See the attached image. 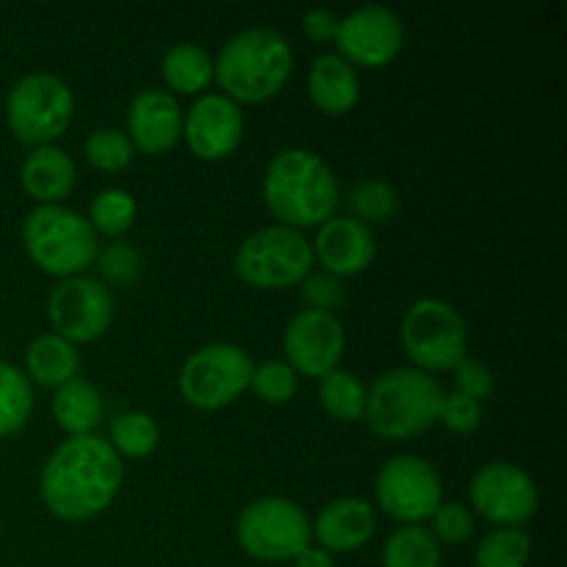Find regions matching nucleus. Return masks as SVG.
Instances as JSON below:
<instances>
[{
	"label": "nucleus",
	"mask_w": 567,
	"mask_h": 567,
	"mask_svg": "<svg viewBox=\"0 0 567 567\" xmlns=\"http://www.w3.org/2000/svg\"><path fill=\"white\" fill-rule=\"evenodd\" d=\"M125 482V463L105 437H66L39 471V498L53 518L83 524L116 502Z\"/></svg>",
	"instance_id": "1"
},
{
	"label": "nucleus",
	"mask_w": 567,
	"mask_h": 567,
	"mask_svg": "<svg viewBox=\"0 0 567 567\" xmlns=\"http://www.w3.org/2000/svg\"><path fill=\"white\" fill-rule=\"evenodd\" d=\"M264 203L277 225L299 233L316 230L338 214L341 183L319 153L288 147L266 164Z\"/></svg>",
	"instance_id": "2"
},
{
	"label": "nucleus",
	"mask_w": 567,
	"mask_h": 567,
	"mask_svg": "<svg viewBox=\"0 0 567 567\" xmlns=\"http://www.w3.org/2000/svg\"><path fill=\"white\" fill-rule=\"evenodd\" d=\"M293 72V48L275 28H247L221 44L214 81L236 105L269 103Z\"/></svg>",
	"instance_id": "3"
},
{
	"label": "nucleus",
	"mask_w": 567,
	"mask_h": 567,
	"mask_svg": "<svg viewBox=\"0 0 567 567\" xmlns=\"http://www.w3.org/2000/svg\"><path fill=\"white\" fill-rule=\"evenodd\" d=\"M443 393L435 377L413 365L388 369L369 385L363 424L382 441L419 437L437 424Z\"/></svg>",
	"instance_id": "4"
},
{
	"label": "nucleus",
	"mask_w": 567,
	"mask_h": 567,
	"mask_svg": "<svg viewBox=\"0 0 567 567\" xmlns=\"http://www.w3.org/2000/svg\"><path fill=\"white\" fill-rule=\"evenodd\" d=\"M22 247L39 271L70 280L94 269L103 244L78 210L66 205H33L22 221Z\"/></svg>",
	"instance_id": "5"
},
{
	"label": "nucleus",
	"mask_w": 567,
	"mask_h": 567,
	"mask_svg": "<svg viewBox=\"0 0 567 567\" xmlns=\"http://www.w3.org/2000/svg\"><path fill=\"white\" fill-rule=\"evenodd\" d=\"M399 338L410 365L424 374H446L468 358V324L446 299L424 297L410 305Z\"/></svg>",
	"instance_id": "6"
},
{
	"label": "nucleus",
	"mask_w": 567,
	"mask_h": 567,
	"mask_svg": "<svg viewBox=\"0 0 567 567\" xmlns=\"http://www.w3.org/2000/svg\"><path fill=\"white\" fill-rule=\"evenodd\" d=\"M75 116V94L53 72H28L6 94V127L28 147L55 144Z\"/></svg>",
	"instance_id": "7"
},
{
	"label": "nucleus",
	"mask_w": 567,
	"mask_h": 567,
	"mask_svg": "<svg viewBox=\"0 0 567 567\" xmlns=\"http://www.w3.org/2000/svg\"><path fill=\"white\" fill-rule=\"evenodd\" d=\"M238 280L258 291L297 288L316 269L313 249L305 233L282 225L260 227L249 233L233 258Z\"/></svg>",
	"instance_id": "8"
},
{
	"label": "nucleus",
	"mask_w": 567,
	"mask_h": 567,
	"mask_svg": "<svg viewBox=\"0 0 567 567\" xmlns=\"http://www.w3.org/2000/svg\"><path fill=\"white\" fill-rule=\"evenodd\" d=\"M255 360L238 343L214 341L194 349L181 365L177 391L183 402L203 413H216L236 404L249 391Z\"/></svg>",
	"instance_id": "9"
},
{
	"label": "nucleus",
	"mask_w": 567,
	"mask_h": 567,
	"mask_svg": "<svg viewBox=\"0 0 567 567\" xmlns=\"http://www.w3.org/2000/svg\"><path fill=\"white\" fill-rule=\"evenodd\" d=\"M236 543L258 563H293L313 543L310 518L293 498H255L238 513Z\"/></svg>",
	"instance_id": "10"
},
{
	"label": "nucleus",
	"mask_w": 567,
	"mask_h": 567,
	"mask_svg": "<svg viewBox=\"0 0 567 567\" xmlns=\"http://www.w3.org/2000/svg\"><path fill=\"white\" fill-rule=\"evenodd\" d=\"M374 502L399 526H424L443 504L441 471L419 454H396L377 471Z\"/></svg>",
	"instance_id": "11"
},
{
	"label": "nucleus",
	"mask_w": 567,
	"mask_h": 567,
	"mask_svg": "<svg viewBox=\"0 0 567 567\" xmlns=\"http://www.w3.org/2000/svg\"><path fill=\"white\" fill-rule=\"evenodd\" d=\"M468 502L493 529H524L540 509V491L520 465L496 460L471 476Z\"/></svg>",
	"instance_id": "12"
},
{
	"label": "nucleus",
	"mask_w": 567,
	"mask_h": 567,
	"mask_svg": "<svg viewBox=\"0 0 567 567\" xmlns=\"http://www.w3.org/2000/svg\"><path fill=\"white\" fill-rule=\"evenodd\" d=\"M48 321L50 332L75 347L100 341L114 321L111 288L89 275L59 280L48 297Z\"/></svg>",
	"instance_id": "13"
},
{
	"label": "nucleus",
	"mask_w": 567,
	"mask_h": 567,
	"mask_svg": "<svg viewBox=\"0 0 567 567\" xmlns=\"http://www.w3.org/2000/svg\"><path fill=\"white\" fill-rule=\"evenodd\" d=\"M336 53L354 70H382L393 64L404 48V22L388 6H360L341 17Z\"/></svg>",
	"instance_id": "14"
},
{
	"label": "nucleus",
	"mask_w": 567,
	"mask_h": 567,
	"mask_svg": "<svg viewBox=\"0 0 567 567\" xmlns=\"http://www.w3.org/2000/svg\"><path fill=\"white\" fill-rule=\"evenodd\" d=\"M347 352V330L336 313L299 310L282 332L286 363L308 380H321L330 371L341 369Z\"/></svg>",
	"instance_id": "15"
},
{
	"label": "nucleus",
	"mask_w": 567,
	"mask_h": 567,
	"mask_svg": "<svg viewBox=\"0 0 567 567\" xmlns=\"http://www.w3.org/2000/svg\"><path fill=\"white\" fill-rule=\"evenodd\" d=\"M244 122L241 105L233 103L221 92H205L192 103V109H183V142L192 150L194 158L227 161L241 147Z\"/></svg>",
	"instance_id": "16"
},
{
	"label": "nucleus",
	"mask_w": 567,
	"mask_h": 567,
	"mask_svg": "<svg viewBox=\"0 0 567 567\" xmlns=\"http://www.w3.org/2000/svg\"><path fill=\"white\" fill-rule=\"evenodd\" d=\"M313 264L338 280H349L363 271L377 258V236L369 225L352 219L347 214H336L324 225L316 227V238L310 241Z\"/></svg>",
	"instance_id": "17"
},
{
	"label": "nucleus",
	"mask_w": 567,
	"mask_h": 567,
	"mask_svg": "<svg viewBox=\"0 0 567 567\" xmlns=\"http://www.w3.org/2000/svg\"><path fill=\"white\" fill-rule=\"evenodd\" d=\"M125 136L142 155H164L183 142V105L166 89H142L125 114Z\"/></svg>",
	"instance_id": "18"
},
{
	"label": "nucleus",
	"mask_w": 567,
	"mask_h": 567,
	"mask_svg": "<svg viewBox=\"0 0 567 567\" xmlns=\"http://www.w3.org/2000/svg\"><path fill=\"white\" fill-rule=\"evenodd\" d=\"M377 532V509L374 504L358 496H343L324 504L313 520H310V535L313 543L324 551L352 554L360 551Z\"/></svg>",
	"instance_id": "19"
},
{
	"label": "nucleus",
	"mask_w": 567,
	"mask_h": 567,
	"mask_svg": "<svg viewBox=\"0 0 567 567\" xmlns=\"http://www.w3.org/2000/svg\"><path fill=\"white\" fill-rule=\"evenodd\" d=\"M22 192L37 205H61L78 183V166L59 144L33 147L20 166Z\"/></svg>",
	"instance_id": "20"
},
{
	"label": "nucleus",
	"mask_w": 567,
	"mask_h": 567,
	"mask_svg": "<svg viewBox=\"0 0 567 567\" xmlns=\"http://www.w3.org/2000/svg\"><path fill=\"white\" fill-rule=\"evenodd\" d=\"M308 97L321 114L343 116L358 109L360 75L352 64L332 53L316 55L308 70Z\"/></svg>",
	"instance_id": "21"
},
{
	"label": "nucleus",
	"mask_w": 567,
	"mask_h": 567,
	"mask_svg": "<svg viewBox=\"0 0 567 567\" xmlns=\"http://www.w3.org/2000/svg\"><path fill=\"white\" fill-rule=\"evenodd\" d=\"M50 413L66 437L94 435L105 413L103 393L86 377H75L55 388L53 399H50Z\"/></svg>",
	"instance_id": "22"
},
{
	"label": "nucleus",
	"mask_w": 567,
	"mask_h": 567,
	"mask_svg": "<svg viewBox=\"0 0 567 567\" xmlns=\"http://www.w3.org/2000/svg\"><path fill=\"white\" fill-rule=\"evenodd\" d=\"M25 377L31 385L55 391L64 382L81 377V349L55 332H42L25 349Z\"/></svg>",
	"instance_id": "23"
},
{
	"label": "nucleus",
	"mask_w": 567,
	"mask_h": 567,
	"mask_svg": "<svg viewBox=\"0 0 567 567\" xmlns=\"http://www.w3.org/2000/svg\"><path fill=\"white\" fill-rule=\"evenodd\" d=\"M161 78L169 94L203 97L214 83V55L197 42H177L161 59Z\"/></svg>",
	"instance_id": "24"
},
{
	"label": "nucleus",
	"mask_w": 567,
	"mask_h": 567,
	"mask_svg": "<svg viewBox=\"0 0 567 567\" xmlns=\"http://www.w3.org/2000/svg\"><path fill=\"white\" fill-rule=\"evenodd\" d=\"M369 385L354 371L336 369L319 380V404L332 421L358 424L365 415Z\"/></svg>",
	"instance_id": "25"
},
{
	"label": "nucleus",
	"mask_w": 567,
	"mask_h": 567,
	"mask_svg": "<svg viewBox=\"0 0 567 567\" xmlns=\"http://www.w3.org/2000/svg\"><path fill=\"white\" fill-rule=\"evenodd\" d=\"M443 546L426 526H396L382 546V567H441Z\"/></svg>",
	"instance_id": "26"
},
{
	"label": "nucleus",
	"mask_w": 567,
	"mask_h": 567,
	"mask_svg": "<svg viewBox=\"0 0 567 567\" xmlns=\"http://www.w3.org/2000/svg\"><path fill=\"white\" fill-rule=\"evenodd\" d=\"M109 446L114 449L116 457L125 460H144L158 449L161 426L158 421L142 410H127L120 413L109 426Z\"/></svg>",
	"instance_id": "27"
},
{
	"label": "nucleus",
	"mask_w": 567,
	"mask_h": 567,
	"mask_svg": "<svg viewBox=\"0 0 567 567\" xmlns=\"http://www.w3.org/2000/svg\"><path fill=\"white\" fill-rule=\"evenodd\" d=\"M138 216V203L131 192L125 188H103V192L94 194V199L89 203V216L86 221L92 225V230L97 233V238H111V241H120L125 233H131V227L136 225Z\"/></svg>",
	"instance_id": "28"
},
{
	"label": "nucleus",
	"mask_w": 567,
	"mask_h": 567,
	"mask_svg": "<svg viewBox=\"0 0 567 567\" xmlns=\"http://www.w3.org/2000/svg\"><path fill=\"white\" fill-rule=\"evenodd\" d=\"M33 415V385L25 371L0 363V441L25 430Z\"/></svg>",
	"instance_id": "29"
},
{
	"label": "nucleus",
	"mask_w": 567,
	"mask_h": 567,
	"mask_svg": "<svg viewBox=\"0 0 567 567\" xmlns=\"http://www.w3.org/2000/svg\"><path fill=\"white\" fill-rule=\"evenodd\" d=\"M347 208V216L374 230V225H385L399 214V192L382 177H363L349 188Z\"/></svg>",
	"instance_id": "30"
},
{
	"label": "nucleus",
	"mask_w": 567,
	"mask_h": 567,
	"mask_svg": "<svg viewBox=\"0 0 567 567\" xmlns=\"http://www.w3.org/2000/svg\"><path fill=\"white\" fill-rule=\"evenodd\" d=\"M532 559V537L526 529H493L474 551L476 567H526Z\"/></svg>",
	"instance_id": "31"
},
{
	"label": "nucleus",
	"mask_w": 567,
	"mask_h": 567,
	"mask_svg": "<svg viewBox=\"0 0 567 567\" xmlns=\"http://www.w3.org/2000/svg\"><path fill=\"white\" fill-rule=\"evenodd\" d=\"M83 155H86L89 166H94L97 172L116 175V172H125L133 164L136 150H133L131 138L120 127H97L83 142Z\"/></svg>",
	"instance_id": "32"
},
{
	"label": "nucleus",
	"mask_w": 567,
	"mask_h": 567,
	"mask_svg": "<svg viewBox=\"0 0 567 567\" xmlns=\"http://www.w3.org/2000/svg\"><path fill=\"white\" fill-rule=\"evenodd\" d=\"M249 391H252L264 404L282 408V404H288L297 396L299 374L286 363V360H264V363H255Z\"/></svg>",
	"instance_id": "33"
},
{
	"label": "nucleus",
	"mask_w": 567,
	"mask_h": 567,
	"mask_svg": "<svg viewBox=\"0 0 567 567\" xmlns=\"http://www.w3.org/2000/svg\"><path fill=\"white\" fill-rule=\"evenodd\" d=\"M142 255L133 244L127 241H111L105 247H100L97 260H94V269L100 271L97 280L105 286H120L127 288L142 277Z\"/></svg>",
	"instance_id": "34"
},
{
	"label": "nucleus",
	"mask_w": 567,
	"mask_h": 567,
	"mask_svg": "<svg viewBox=\"0 0 567 567\" xmlns=\"http://www.w3.org/2000/svg\"><path fill=\"white\" fill-rule=\"evenodd\" d=\"M426 529L441 546H463L476 535V515L471 513L468 504L443 502L430 518Z\"/></svg>",
	"instance_id": "35"
},
{
	"label": "nucleus",
	"mask_w": 567,
	"mask_h": 567,
	"mask_svg": "<svg viewBox=\"0 0 567 567\" xmlns=\"http://www.w3.org/2000/svg\"><path fill=\"white\" fill-rule=\"evenodd\" d=\"M299 297H302L305 310H319V313H336L343 302H347V288L343 280L327 275V271H310L302 282H299Z\"/></svg>",
	"instance_id": "36"
},
{
	"label": "nucleus",
	"mask_w": 567,
	"mask_h": 567,
	"mask_svg": "<svg viewBox=\"0 0 567 567\" xmlns=\"http://www.w3.org/2000/svg\"><path fill=\"white\" fill-rule=\"evenodd\" d=\"M437 424L446 426L452 435H474L482 426V404L457 391L443 393Z\"/></svg>",
	"instance_id": "37"
},
{
	"label": "nucleus",
	"mask_w": 567,
	"mask_h": 567,
	"mask_svg": "<svg viewBox=\"0 0 567 567\" xmlns=\"http://www.w3.org/2000/svg\"><path fill=\"white\" fill-rule=\"evenodd\" d=\"M452 374H454V391L474 399V402L482 404L496 393V374H493L491 365L482 363V360L465 358Z\"/></svg>",
	"instance_id": "38"
},
{
	"label": "nucleus",
	"mask_w": 567,
	"mask_h": 567,
	"mask_svg": "<svg viewBox=\"0 0 567 567\" xmlns=\"http://www.w3.org/2000/svg\"><path fill=\"white\" fill-rule=\"evenodd\" d=\"M338 22L341 17L330 9H310L308 14L302 17V31L310 42L316 44H332L338 33Z\"/></svg>",
	"instance_id": "39"
},
{
	"label": "nucleus",
	"mask_w": 567,
	"mask_h": 567,
	"mask_svg": "<svg viewBox=\"0 0 567 567\" xmlns=\"http://www.w3.org/2000/svg\"><path fill=\"white\" fill-rule=\"evenodd\" d=\"M293 567H336V557L324 548H319L316 543H310L299 557H293Z\"/></svg>",
	"instance_id": "40"
}]
</instances>
